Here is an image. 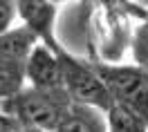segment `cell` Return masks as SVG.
<instances>
[{
	"mask_svg": "<svg viewBox=\"0 0 148 132\" xmlns=\"http://www.w3.org/2000/svg\"><path fill=\"white\" fill-rule=\"evenodd\" d=\"M56 132H106V128H103V121L99 116V110L72 103V108L63 116Z\"/></svg>",
	"mask_w": 148,
	"mask_h": 132,
	"instance_id": "cell-7",
	"label": "cell"
},
{
	"mask_svg": "<svg viewBox=\"0 0 148 132\" xmlns=\"http://www.w3.org/2000/svg\"><path fill=\"white\" fill-rule=\"evenodd\" d=\"M27 78L32 87L47 90V92H58L65 90L63 85V69L58 61V49H49L47 45H38L27 63Z\"/></svg>",
	"mask_w": 148,
	"mask_h": 132,
	"instance_id": "cell-4",
	"label": "cell"
},
{
	"mask_svg": "<svg viewBox=\"0 0 148 132\" xmlns=\"http://www.w3.org/2000/svg\"><path fill=\"white\" fill-rule=\"evenodd\" d=\"M58 61H61V69H63V85L65 92L70 94L74 103L94 108L99 112H110V108L114 105L110 90L106 87L103 78L99 72L94 69V65H85L76 58L67 56L63 49H58Z\"/></svg>",
	"mask_w": 148,
	"mask_h": 132,
	"instance_id": "cell-2",
	"label": "cell"
},
{
	"mask_svg": "<svg viewBox=\"0 0 148 132\" xmlns=\"http://www.w3.org/2000/svg\"><path fill=\"white\" fill-rule=\"evenodd\" d=\"M18 16L23 18V25L49 49H61L54 38V18H56V5L43 2V0H23L16 2Z\"/></svg>",
	"mask_w": 148,
	"mask_h": 132,
	"instance_id": "cell-5",
	"label": "cell"
},
{
	"mask_svg": "<svg viewBox=\"0 0 148 132\" xmlns=\"http://www.w3.org/2000/svg\"><path fill=\"white\" fill-rule=\"evenodd\" d=\"M38 47V38L25 25L9 29L0 36V63L16 67H27L32 52Z\"/></svg>",
	"mask_w": 148,
	"mask_h": 132,
	"instance_id": "cell-6",
	"label": "cell"
},
{
	"mask_svg": "<svg viewBox=\"0 0 148 132\" xmlns=\"http://www.w3.org/2000/svg\"><path fill=\"white\" fill-rule=\"evenodd\" d=\"M114 103L126 105L148 125V74L130 65H94Z\"/></svg>",
	"mask_w": 148,
	"mask_h": 132,
	"instance_id": "cell-3",
	"label": "cell"
},
{
	"mask_svg": "<svg viewBox=\"0 0 148 132\" xmlns=\"http://www.w3.org/2000/svg\"><path fill=\"white\" fill-rule=\"evenodd\" d=\"M25 78H27V67L0 63V99H14L16 94H20Z\"/></svg>",
	"mask_w": 148,
	"mask_h": 132,
	"instance_id": "cell-9",
	"label": "cell"
},
{
	"mask_svg": "<svg viewBox=\"0 0 148 132\" xmlns=\"http://www.w3.org/2000/svg\"><path fill=\"white\" fill-rule=\"evenodd\" d=\"M132 56L137 61V67L148 74V18L135 31V38H132Z\"/></svg>",
	"mask_w": 148,
	"mask_h": 132,
	"instance_id": "cell-10",
	"label": "cell"
},
{
	"mask_svg": "<svg viewBox=\"0 0 148 132\" xmlns=\"http://www.w3.org/2000/svg\"><path fill=\"white\" fill-rule=\"evenodd\" d=\"M72 103L74 101L65 90L47 92V90L29 87L9 99V110L20 123H25L32 130L56 132Z\"/></svg>",
	"mask_w": 148,
	"mask_h": 132,
	"instance_id": "cell-1",
	"label": "cell"
},
{
	"mask_svg": "<svg viewBox=\"0 0 148 132\" xmlns=\"http://www.w3.org/2000/svg\"><path fill=\"white\" fill-rule=\"evenodd\" d=\"M108 132H148V125L126 105L114 103L108 112Z\"/></svg>",
	"mask_w": 148,
	"mask_h": 132,
	"instance_id": "cell-8",
	"label": "cell"
},
{
	"mask_svg": "<svg viewBox=\"0 0 148 132\" xmlns=\"http://www.w3.org/2000/svg\"><path fill=\"white\" fill-rule=\"evenodd\" d=\"M16 2H9V0H0V36L7 34L9 29H14V18H16Z\"/></svg>",
	"mask_w": 148,
	"mask_h": 132,
	"instance_id": "cell-11",
	"label": "cell"
}]
</instances>
